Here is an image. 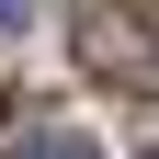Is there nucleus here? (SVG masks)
<instances>
[{"label": "nucleus", "mask_w": 159, "mask_h": 159, "mask_svg": "<svg viewBox=\"0 0 159 159\" xmlns=\"http://www.w3.org/2000/svg\"><path fill=\"white\" fill-rule=\"evenodd\" d=\"M80 57H91L102 80H125V91H148V80H159V57L136 46V23H125V11H91V23H80Z\"/></svg>", "instance_id": "obj_1"}, {"label": "nucleus", "mask_w": 159, "mask_h": 159, "mask_svg": "<svg viewBox=\"0 0 159 159\" xmlns=\"http://www.w3.org/2000/svg\"><path fill=\"white\" fill-rule=\"evenodd\" d=\"M11 159H102V148H91V125H34Z\"/></svg>", "instance_id": "obj_2"}, {"label": "nucleus", "mask_w": 159, "mask_h": 159, "mask_svg": "<svg viewBox=\"0 0 159 159\" xmlns=\"http://www.w3.org/2000/svg\"><path fill=\"white\" fill-rule=\"evenodd\" d=\"M23 23H34V0H0V34H23Z\"/></svg>", "instance_id": "obj_3"}, {"label": "nucleus", "mask_w": 159, "mask_h": 159, "mask_svg": "<svg viewBox=\"0 0 159 159\" xmlns=\"http://www.w3.org/2000/svg\"><path fill=\"white\" fill-rule=\"evenodd\" d=\"M136 159H159V148H136Z\"/></svg>", "instance_id": "obj_4"}, {"label": "nucleus", "mask_w": 159, "mask_h": 159, "mask_svg": "<svg viewBox=\"0 0 159 159\" xmlns=\"http://www.w3.org/2000/svg\"><path fill=\"white\" fill-rule=\"evenodd\" d=\"M0 125H11V114H0Z\"/></svg>", "instance_id": "obj_5"}]
</instances>
